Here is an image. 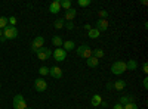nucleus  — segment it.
<instances>
[{
    "label": "nucleus",
    "mask_w": 148,
    "mask_h": 109,
    "mask_svg": "<svg viewBox=\"0 0 148 109\" xmlns=\"http://www.w3.org/2000/svg\"><path fill=\"white\" fill-rule=\"evenodd\" d=\"M99 31H98V30H95V28H90L89 31H88V37L89 39H98V37H99Z\"/></svg>",
    "instance_id": "412c9836"
},
{
    "label": "nucleus",
    "mask_w": 148,
    "mask_h": 109,
    "mask_svg": "<svg viewBox=\"0 0 148 109\" xmlns=\"http://www.w3.org/2000/svg\"><path fill=\"white\" fill-rule=\"evenodd\" d=\"M3 37H5L6 40H14V39H16V37H18V30H16V27L8 25V27L5 28V31H3Z\"/></svg>",
    "instance_id": "20e7f679"
},
{
    "label": "nucleus",
    "mask_w": 148,
    "mask_h": 109,
    "mask_svg": "<svg viewBox=\"0 0 148 109\" xmlns=\"http://www.w3.org/2000/svg\"><path fill=\"white\" fill-rule=\"evenodd\" d=\"M68 31H71V30H74V24H73V21H70V22H65V25H64Z\"/></svg>",
    "instance_id": "c756f323"
},
{
    "label": "nucleus",
    "mask_w": 148,
    "mask_h": 109,
    "mask_svg": "<svg viewBox=\"0 0 148 109\" xmlns=\"http://www.w3.org/2000/svg\"><path fill=\"white\" fill-rule=\"evenodd\" d=\"M98 15H99V19H107V16H108V12L102 9V10L98 12Z\"/></svg>",
    "instance_id": "bb28decb"
},
{
    "label": "nucleus",
    "mask_w": 148,
    "mask_h": 109,
    "mask_svg": "<svg viewBox=\"0 0 148 109\" xmlns=\"http://www.w3.org/2000/svg\"><path fill=\"white\" fill-rule=\"evenodd\" d=\"M125 87H126V81H125V80H117L116 83H113V89H114V90L121 91Z\"/></svg>",
    "instance_id": "2eb2a0df"
},
{
    "label": "nucleus",
    "mask_w": 148,
    "mask_h": 109,
    "mask_svg": "<svg viewBox=\"0 0 148 109\" xmlns=\"http://www.w3.org/2000/svg\"><path fill=\"white\" fill-rule=\"evenodd\" d=\"M27 109H33V108H27Z\"/></svg>",
    "instance_id": "c9c22d12"
},
{
    "label": "nucleus",
    "mask_w": 148,
    "mask_h": 109,
    "mask_svg": "<svg viewBox=\"0 0 148 109\" xmlns=\"http://www.w3.org/2000/svg\"><path fill=\"white\" fill-rule=\"evenodd\" d=\"M142 72L144 74H148V64L147 62H144V65H142Z\"/></svg>",
    "instance_id": "7c9ffc66"
},
{
    "label": "nucleus",
    "mask_w": 148,
    "mask_h": 109,
    "mask_svg": "<svg viewBox=\"0 0 148 109\" xmlns=\"http://www.w3.org/2000/svg\"><path fill=\"white\" fill-rule=\"evenodd\" d=\"M138 69V62L135 59H129L126 62V71H136Z\"/></svg>",
    "instance_id": "4468645a"
},
{
    "label": "nucleus",
    "mask_w": 148,
    "mask_h": 109,
    "mask_svg": "<svg viewBox=\"0 0 148 109\" xmlns=\"http://www.w3.org/2000/svg\"><path fill=\"white\" fill-rule=\"evenodd\" d=\"M61 3V7H64L65 10L71 9V0H62V2H59Z\"/></svg>",
    "instance_id": "393cba45"
},
{
    "label": "nucleus",
    "mask_w": 148,
    "mask_h": 109,
    "mask_svg": "<svg viewBox=\"0 0 148 109\" xmlns=\"http://www.w3.org/2000/svg\"><path fill=\"white\" fill-rule=\"evenodd\" d=\"M59 10H61V3L58 2V0H55V2H52L51 5H49V12L51 14H59Z\"/></svg>",
    "instance_id": "f8f14e48"
},
{
    "label": "nucleus",
    "mask_w": 148,
    "mask_h": 109,
    "mask_svg": "<svg viewBox=\"0 0 148 109\" xmlns=\"http://www.w3.org/2000/svg\"><path fill=\"white\" fill-rule=\"evenodd\" d=\"M62 43H64V41H62V39H61L59 35H53V37H52V44L56 47V49L62 46Z\"/></svg>",
    "instance_id": "6ab92c4d"
},
{
    "label": "nucleus",
    "mask_w": 148,
    "mask_h": 109,
    "mask_svg": "<svg viewBox=\"0 0 148 109\" xmlns=\"http://www.w3.org/2000/svg\"><path fill=\"white\" fill-rule=\"evenodd\" d=\"M113 109H123V105H120V103H116V106H113Z\"/></svg>",
    "instance_id": "473e14b6"
},
{
    "label": "nucleus",
    "mask_w": 148,
    "mask_h": 109,
    "mask_svg": "<svg viewBox=\"0 0 148 109\" xmlns=\"http://www.w3.org/2000/svg\"><path fill=\"white\" fill-rule=\"evenodd\" d=\"M76 15H77V10L71 7V9L65 10V15H64V21H65V22H70V21H73L74 18H76Z\"/></svg>",
    "instance_id": "9b49d317"
},
{
    "label": "nucleus",
    "mask_w": 148,
    "mask_h": 109,
    "mask_svg": "<svg viewBox=\"0 0 148 109\" xmlns=\"http://www.w3.org/2000/svg\"><path fill=\"white\" fill-rule=\"evenodd\" d=\"M119 103L123 105V106L127 105V103H133V97H132V96H121L120 100H119Z\"/></svg>",
    "instance_id": "a211bd4d"
},
{
    "label": "nucleus",
    "mask_w": 148,
    "mask_h": 109,
    "mask_svg": "<svg viewBox=\"0 0 148 109\" xmlns=\"http://www.w3.org/2000/svg\"><path fill=\"white\" fill-rule=\"evenodd\" d=\"M90 28H92V27H90V25H89V24H86V25H84V30H88V31H89V30H90Z\"/></svg>",
    "instance_id": "72a5a7b5"
},
{
    "label": "nucleus",
    "mask_w": 148,
    "mask_h": 109,
    "mask_svg": "<svg viewBox=\"0 0 148 109\" xmlns=\"http://www.w3.org/2000/svg\"><path fill=\"white\" fill-rule=\"evenodd\" d=\"M8 22H9V25H10V27H15L16 18H15V16H10V18H8Z\"/></svg>",
    "instance_id": "c85d7f7f"
},
{
    "label": "nucleus",
    "mask_w": 148,
    "mask_h": 109,
    "mask_svg": "<svg viewBox=\"0 0 148 109\" xmlns=\"http://www.w3.org/2000/svg\"><path fill=\"white\" fill-rule=\"evenodd\" d=\"M49 75H51L52 78H55V80H59L61 77H62V69H61L59 66H52V68H49Z\"/></svg>",
    "instance_id": "1a4fd4ad"
},
{
    "label": "nucleus",
    "mask_w": 148,
    "mask_h": 109,
    "mask_svg": "<svg viewBox=\"0 0 148 109\" xmlns=\"http://www.w3.org/2000/svg\"><path fill=\"white\" fill-rule=\"evenodd\" d=\"M111 72L114 75H121L123 72H126V62L123 60H116V62L111 65Z\"/></svg>",
    "instance_id": "f257e3e1"
},
{
    "label": "nucleus",
    "mask_w": 148,
    "mask_h": 109,
    "mask_svg": "<svg viewBox=\"0 0 148 109\" xmlns=\"http://www.w3.org/2000/svg\"><path fill=\"white\" fill-rule=\"evenodd\" d=\"M34 89L37 90V91H45L46 89H47V83H46V80L45 78H37V80H34Z\"/></svg>",
    "instance_id": "6e6552de"
},
{
    "label": "nucleus",
    "mask_w": 148,
    "mask_h": 109,
    "mask_svg": "<svg viewBox=\"0 0 148 109\" xmlns=\"http://www.w3.org/2000/svg\"><path fill=\"white\" fill-rule=\"evenodd\" d=\"M0 37H3V31L2 30H0Z\"/></svg>",
    "instance_id": "f704fd0d"
},
{
    "label": "nucleus",
    "mask_w": 148,
    "mask_h": 109,
    "mask_svg": "<svg viewBox=\"0 0 148 109\" xmlns=\"http://www.w3.org/2000/svg\"><path fill=\"white\" fill-rule=\"evenodd\" d=\"M92 56L96 58V59H101V58H104V50L102 49H93L92 50Z\"/></svg>",
    "instance_id": "4be33fe9"
},
{
    "label": "nucleus",
    "mask_w": 148,
    "mask_h": 109,
    "mask_svg": "<svg viewBox=\"0 0 148 109\" xmlns=\"http://www.w3.org/2000/svg\"><path fill=\"white\" fill-rule=\"evenodd\" d=\"M142 86H144V89H148V78H147V77H145L144 81H142Z\"/></svg>",
    "instance_id": "2f4dec72"
},
{
    "label": "nucleus",
    "mask_w": 148,
    "mask_h": 109,
    "mask_svg": "<svg viewBox=\"0 0 148 109\" xmlns=\"http://www.w3.org/2000/svg\"><path fill=\"white\" fill-rule=\"evenodd\" d=\"M12 105H14V109H27L28 108L27 103H25V97H24L22 94H15Z\"/></svg>",
    "instance_id": "7ed1b4c3"
},
{
    "label": "nucleus",
    "mask_w": 148,
    "mask_h": 109,
    "mask_svg": "<svg viewBox=\"0 0 148 109\" xmlns=\"http://www.w3.org/2000/svg\"><path fill=\"white\" fill-rule=\"evenodd\" d=\"M76 53H77V56H80L83 59H89L92 56V49H90L88 44H82L80 47H77Z\"/></svg>",
    "instance_id": "f03ea898"
},
{
    "label": "nucleus",
    "mask_w": 148,
    "mask_h": 109,
    "mask_svg": "<svg viewBox=\"0 0 148 109\" xmlns=\"http://www.w3.org/2000/svg\"><path fill=\"white\" fill-rule=\"evenodd\" d=\"M90 103H92V106H101V103H102V97L99 94H93L92 96V99H90Z\"/></svg>",
    "instance_id": "f3484780"
},
{
    "label": "nucleus",
    "mask_w": 148,
    "mask_h": 109,
    "mask_svg": "<svg viewBox=\"0 0 148 109\" xmlns=\"http://www.w3.org/2000/svg\"><path fill=\"white\" fill-rule=\"evenodd\" d=\"M62 49H64L65 52H71V50L76 49V43H74L73 40H67V41L62 43Z\"/></svg>",
    "instance_id": "ddd939ff"
},
{
    "label": "nucleus",
    "mask_w": 148,
    "mask_h": 109,
    "mask_svg": "<svg viewBox=\"0 0 148 109\" xmlns=\"http://www.w3.org/2000/svg\"><path fill=\"white\" fill-rule=\"evenodd\" d=\"M98 64H99V59H96L93 56H90L89 59H86V65H88L89 68H96Z\"/></svg>",
    "instance_id": "dca6fc26"
},
{
    "label": "nucleus",
    "mask_w": 148,
    "mask_h": 109,
    "mask_svg": "<svg viewBox=\"0 0 148 109\" xmlns=\"http://www.w3.org/2000/svg\"><path fill=\"white\" fill-rule=\"evenodd\" d=\"M90 3H92V0H77V5L80 7H88L90 6Z\"/></svg>",
    "instance_id": "5701e85b"
},
{
    "label": "nucleus",
    "mask_w": 148,
    "mask_h": 109,
    "mask_svg": "<svg viewBox=\"0 0 148 109\" xmlns=\"http://www.w3.org/2000/svg\"><path fill=\"white\" fill-rule=\"evenodd\" d=\"M36 55H37V59L39 60H47L52 56V50L47 49V47H42V49H39L36 52Z\"/></svg>",
    "instance_id": "423d86ee"
},
{
    "label": "nucleus",
    "mask_w": 148,
    "mask_h": 109,
    "mask_svg": "<svg viewBox=\"0 0 148 109\" xmlns=\"http://www.w3.org/2000/svg\"><path fill=\"white\" fill-rule=\"evenodd\" d=\"M8 25H9V22H8V18H6V16H0V30H2V28L5 30V28H6Z\"/></svg>",
    "instance_id": "b1692460"
},
{
    "label": "nucleus",
    "mask_w": 148,
    "mask_h": 109,
    "mask_svg": "<svg viewBox=\"0 0 148 109\" xmlns=\"http://www.w3.org/2000/svg\"><path fill=\"white\" fill-rule=\"evenodd\" d=\"M39 74H40L42 77L49 75V68H46V66H40V68H39Z\"/></svg>",
    "instance_id": "a878e982"
},
{
    "label": "nucleus",
    "mask_w": 148,
    "mask_h": 109,
    "mask_svg": "<svg viewBox=\"0 0 148 109\" xmlns=\"http://www.w3.org/2000/svg\"><path fill=\"white\" fill-rule=\"evenodd\" d=\"M123 109H138V106H136V103H127V105H125L123 106Z\"/></svg>",
    "instance_id": "cd10ccee"
},
{
    "label": "nucleus",
    "mask_w": 148,
    "mask_h": 109,
    "mask_svg": "<svg viewBox=\"0 0 148 109\" xmlns=\"http://www.w3.org/2000/svg\"><path fill=\"white\" fill-rule=\"evenodd\" d=\"M52 56L58 60V62H62V60L67 59V52L62 47H58V49H55V52H52Z\"/></svg>",
    "instance_id": "0eeeda50"
},
{
    "label": "nucleus",
    "mask_w": 148,
    "mask_h": 109,
    "mask_svg": "<svg viewBox=\"0 0 148 109\" xmlns=\"http://www.w3.org/2000/svg\"><path fill=\"white\" fill-rule=\"evenodd\" d=\"M107 28H108V21L107 19H98L96 21L95 30H98L99 32H104V31H107Z\"/></svg>",
    "instance_id": "9d476101"
},
{
    "label": "nucleus",
    "mask_w": 148,
    "mask_h": 109,
    "mask_svg": "<svg viewBox=\"0 0 148 109\" xmlns=\"http://www.w3.org/2000/svg\"><path fill=\"white\" fill-rule=\"evenodd\" d=\"M65 25V21H64V18H58L55 22H53V27H55V30H61Z\"/></svg>",
    "instance_id": "aec40b11"
},
{
    "label": "nucleus",
    "mask_w": 148,
    "mask_h": 109,
    "mask_svg": "<svg viewBox=\"0 0 148 109\" xmlns=\"http://www.w3.org/2000/svg\"><path fill=\"white\" fill-rule=\"evenodd\" d=\"M0 86H2V84H0Z\"/></svg>",
    "instance_id": "e433bc0d"
},
{
    "label": "nucleus",
    "mask_w": 148,
    "mask_h": 109,
    "mask_svg": "<svg viewBox=\"0 0 148 109\" xmlns=\"http://www.w3.org/2000/svg\"><path fill=\"white\" fill-rule=\"evenodd\" d=\"M42 47H45V37L43 35H37L31 43V52L36 53L39 49H42Z\"/></svg>",
    "instance_id": "39448f33"
}]
</instances>
